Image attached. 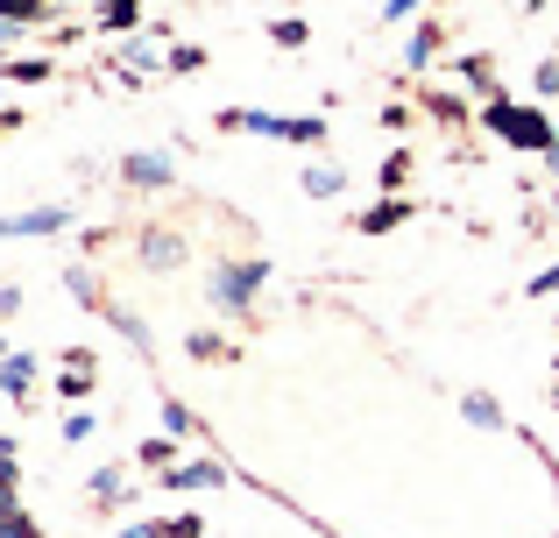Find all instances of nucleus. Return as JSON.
Listing matches in <instances>:
<instances>
[{
    "label": "nucleus",
    "mask_w": 559,
    "mask_h": 538,
    "mask_svg": "<svg viewBox=\"0 0 559 538\" xmlns=\"http://www.w3.org/2000/svg\"><path fill=\"white\" fill-rule=\"evenodd\" d=\"M93 390V355H71L64 361V397H85Z\"/></svg>",
    "instance_id": "obj_9"
},
{
    "label": "nucleus",
    "mask_w": 559,
    "mask_h": 538,
    "mask_svg": "<svg viewBox=\"0 0 559 538\" xmlns=\"http://www.w3.org/2000/svg\"><path fill=\"white\" fill-rule=\"evenodd\" d=\"M14 28H22V22H0V50H8V43H14Z\"/></svg>",
    "instance_id": "obj_25"
},
{
    "label": "nucleus",
    "mask_w": 559,
    "mask_h": 538,
    "mask_svg": "<svg viewBox=\"0 0 559 538\" xmlns=\"http://www.w3.org/2000/svg\"><path fill=\"white\" fill-rule=\"evenodd\" d=\"M489 128L503 142H518V150H552V128L538 107H510V99H489Z\"/></svg>",
    "instance_id": "obj_1"
},
{
    "label": "nucleus",
    "mask_w": 559,
    "mask_h": 538,
    "mask_svg": "<svg viewBox=\"0 0 559 538\" xmlns=\"http://www.w3.org/2000/svg\"><path fill=\"white\" fill-rule=\"evenodd\" d=\"M71 213L64 206H36V213H14V220H0V241H28V235H64Z\"/></svg>",
    "instance_id": "obj_3"
},
{
    "label": "nucleus",
    "mask_w": 559,
    "mask_h": 538,
    "mask_svg": "<svg viewBox=\"0 0 559 538\" xmlns=\"http://www.w3.org/2000/svg\"><path fill=\"white\" fill-rule=\"evenodd\" d=\"M121 57H128L135 71H150V64H156V43H142V36H135V43H121Z\"/></svg>",
    "instance_id": "obj_16"
},
{
    "label": "nucleus",
    "mask_w": 559,
    "mask_h": 538,
    "mask_svg": "<svg viewBox=\"0 0 559 538\" xmlns=\"http://www.w3.org/2000/svg\"><path fill=\"white\" fill-rule=\"evenodd\" d=\"M43 0H0V22H36Z\"/></svg>",
    "instance_id": "obj_13"
},
{
    "label": "nucleus",
    "mask_w": 559,
    "mask_h": 538,
    "mask_svg": "<svg viewBox=\"0 0 559 538\" xmlns=\"http://www.w3.org/2000/svg\"><path fill=\"white\" fill-rule=\"evenodd\" d=\"M121 489H128L121 468H99V475H93V497H121Z\"/></svg>",
    "instance_id": "obj_15"
},
{
    "label": "nucleus",
    "mask_w": 559,
    "mask_h": 538,
    "mask_svg": "<svg viewBox=\"0 0 559 538\" xmlns=\"http://www.w3.org/2000/svg\"><path fill=\"white\" fill-rule=\"evenodd\" d=\"M326 135V121H284V142H319Z\"/></svg>",
    "instance_id": "obj_17"
},
{
    "label": "nucleus",
    "mask_w": 559,
    "mask_h": 538,
    "mask_svg": "<svg viewBox=\"0 0 559 538\" xmlns=\"http://www.w3.org/2000/svg\"><path fill=\"white\" fill-rule=\"evenodd\" d=\"M227 482V468H213V461H191V468H170V489H219Z\"/></svg>",
    "instance_id": "obj_6"
},
{
    "label": "nucleus",
    "mask_w": 559,
    "mask_h": 538,
    "mask_svg": "<svg viewBox=\"0 0 559 538\" xmlns=\"http://www.w3.org/2000/svg\"><path fill=\"white\" fill-rule=\"evenodd\" d=\"M411 71H425V64H432V28H418V36H411Z\"/></svg>",
    "instance_id": "obj_14"
},
{
    "label": "nucleus",
    "mask_w": 559,
    "mask_h": 538,
    "mask_svg": "<svg viewBox=\"0 0 559 538\" xmlns=\"http://www.w3.org/2000/svg\"><path fill=\"white\" fill-rule=\"evenodd\" d=\"M121 538H164V525H128Z\"/></svg>",
    "instance_id": "obj_24"
},
{
    "label": "nucleus",
    "mask_w": 559,
    "mask_h": 538,
    "mask_svg": "<svg viewBox=\"0 0 559 538\" xmlns=\"http://www.w3.org/2000/svg\"><path fill=\"white\" fill-rule=\"evenodd\" d=\"M185 432H191V411L185 404H164V440H185Z\"/></svg>",
    "instance_id": "obj_12"
},
{
    "label": "nucleus",
    "mask_w": 559,
    "mask_h": 538,
    "mask_svg": "<svg viewBox=\"0 0 559 538\" xmlns=\"http://www.w3.org/2000/svg\"><path fill=\"white\" fill-rule=\"evenodd\" d=\"M532 290H538V298H552V290H559V270H546V276H532Z\"/></svg>",
    "instance_id": "obj_22"
},
{
    "label": "nucleus",
    "mask_w": 559,
    "mask_h": 538,
    "mask_svg": "<svg viewBox=\"0 0 559 538\" xmlns=\"http://www.w3.org/2000/svg\"><path fill=\"white\" fill-rule=\"evenodd\" d=\"M191 355H199V361H219V355H227V347H219L213 333H191Z\"/></svg>",
    "instance_id": "obj_18"
},
{
    "label": "nucleus",
    "mask_w": 559,
    "mask_h": 538,
    "mask_svg": "<svg viewBox=\"0 0 559 538\" xmlns=\"http://www.w3.org/2000/svg\"><path fill=\"white\" fill-rule=\"evenodd\" d=\"M107 22H114V28H128V22H135V0H107Z\"/></svg>",
    "instance_id": "obj_20"
},
{
    "label": "nucleus",
    "mask_w": 559,
    "mask_h": 538,
    "mask_svg": "<svg viewBox=\"0 0 559 538\" xmlns=\"http://www.w3.org/2000/svg\"><path fill=\"white\" fill-rule=\"evenodd\" d=\"M262 263H219L213 270V304H227V312H248L255 304V290H262Z\"/></svg>",
    "instance_id": "obj_2"
},
{
    "label": "nucleus",
    "mask_w": 559,
    "mask_h": 538,
    "mask_svg": "<svg viewBox=\"0 0 559 538\" xmlns=\"http://www.w3.org/2000/svg\"><path fill=\"white\" fill-rule=\"evenodd\" d=\"M461 418H467V426H481V432H496V426H503V411H496V404L481 397V390H467V397H461Z\"/></svg>",
    "instance_id": "obj_8"
},
{
    "label": "nucleus",
    "mask_w": 559,
    "mask_h": 538,
    "mask_svg": "<svg viewBox=\"0 0 559 538\" xmlns=\"http://www.w3.org/2000/svg\"><path fill=\"white\" fill-rule=\"evenodd\" d=\"M14 475H22V461H14V446L0 440V489H14Z\"/></svg>",
    "instance_id": "obj_19"
},
{
    "label": "nucleus",
    "mask_w": 559,
    "mask_h": 538,
    "mask_svg": "<svg viewBox=\"0 0 559 538\" xmlns=\"http://www.w3.org/2000/svg\"><path fill=\"white\" fill-rule=\"evenodd\" d=\"M396 220H411V206H396V199H382V206L369 213V220H361V235H390Z\"/></svg>",
    "instance_id": "obj_10"
},
{
    "label": "nucleus",
    "mask_w": 559,
    "mask_h": 538,
    "mask_svg": "<svg viewBox=\"0 0 559 538\" xmlns=\"http://www.w3.org/2000/svg\"><path fill=\"white\" fill-rule=\"evenodd\" d=\"M305 192H312V199H333V192H341V170H333V164L305 170Z\"/></svg>",
    "instance_id": "obj_11"
},
{
    "label": "nucleus",
    "mask_w": 559,
    "mask_h": 538,
    "mask_svg": "<svg viewBox=\"0 0 559 538\" xmlns=\"http://www.w3.org/2000/svg\"><path fill=\"white\" fill-rule=\"evenodd\" d=\"M382 14H390V22H404V14H418V0H390Z\"/></svg>",
    "instance_id": "obj_23"
},
{
    "label": "nucleus",
    "mask_w": 559,
    "mask_h": 538,
    "mask_svg": "<svg viewBox=\"0 0 559 538\" xmlns=\"http://www.w3.org/2000/svg\"><path fill=\"white\" fill-rule=\"evenodd\" d=\"M121 178H128V184H142V192H164V184L178 178V170H170L164 156H128V164H121Z\"/></svg>",
    "instance_id": "obj_4"
},
{
    "label": "nucleus",
    "mask_w": 559,
    "mask_h": 538,
    "mask_svg": "<svg viewBox=\"0 0 559 538\" xmlns=\"http://www.w3.org/2000/svg\"><path fill=\"white\" fill-rule=\"evenodd\" d=\"M164 538H199V517H178V525H164Z\"/></svg>",
    "instance_id": "obj_21"
},
{
    "label": "nucleus",
    "mask_w": 559,
    "mask_h": 538,
    "mask_svg": "<svg viewBox=\"0 0 559 538\" xmlns=\"http://www.w3.org/2000/svg\"><path fill=\"white\" fill-rule=\"evenodd\" d=\"M28 383H36V361H28V355L0 361V390H8V397H28Z\"/></svg>",
    "instance_id": "obj_7"
},
{
    "label": "nucleus",
    "mask_w": 559,
    "mask_h": 538,
    "mask_svg": "<svg viewBox=\"0 0 559 538\" xmlns=\"http://www.w3.org/2000/svg\"><path fill=\"white\" fill-rule=\"evenodd\" d=\"M142 263H150V270H170V263H185V241L170 235V227H150V235H142Z\"/></svg>",
    "instance_id": "obj_5"
},
{
    "label": "nucleus",
    "mask_w": 559,
    "mask_h": 538,
    "mask_svg": "<svg viewBox=\"0 0 559 538\" xmlns=\"http://www.w3.org/2000/svg\"><path fill=\"white\" fill-rule=\"evenodd\" d=\"M546 164H552V170H559V142H552V150H546Z\"/></svg>",
    "instance_id": "obj_26"
},
{
    "label": "nucleus",
    "mask_w": 559,
    "mask_h": 538,
    "mask_svg": "<svg viewBox=\"0 0 559 538\" xmlns=\"http://www.w3.org/2000/svg\"><path fill=\"white\" fill-rule=\"evenodd\" d=\"M0 361H8V340H0Z\"/></svg>",
    "instance_id": "obj_27"
}]
</instances>
